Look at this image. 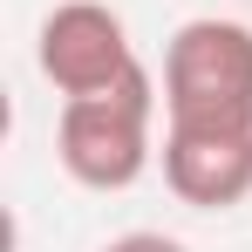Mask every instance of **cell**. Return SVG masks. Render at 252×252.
I'll list each match as a JSON object with an SVG mask.
<instances>
[{"label": "cell", "mask_w": 252, "mask_h": 252, "mask_svg": "<svg viewBox=\"0 0 252 252\" xmlns=\"http://www.w3.org/2000/svg\"><path fill=\"white\" fill-rule=\"evenodd\" d=\"M102 252H191V246L170 239V232H123V239H109Z\"/></svg>", "instance_id": "5"}, {"label": "cell", "mask_w": 252, "mask_h": 252, "mask_svg": "<svg viewBox=\"0 0 252 252\" xmlns=\"http://www.w3.org/2000/svg\"><path fill=\"white\" fill-rule=\"evenodd\" d=\"M150 136H157V75L136 62L116 89L62 102L55 157L82 191H129L150 170Z\"/></svg>", "instance_id": "1"}, {"label": "cell", "mask_w": 252, "mask_h": 252, "mask_svg": "<svg viewBox=\"0 0 252 252\" xmlns=\"http://www.w3.org/2000/svg\"><path fill=\"white\" fill-rule=\"evenodd\" d=\"M164 184L198 211L252 198V123H164Z\"/></svg>", "instance_id": "4"}, {"label": "cell", "mask_w": 252, "mask_h": 252, "mask_svg": "<svg viewBox=\"0 0 252 252\" xmlns=\"http://www.w3.org/2000/svg\"><path fill=\"white\" fill-rule=\"evenodd\" d=\"M34 62L55 82V95H102L136 68V41H129L123 14L109 0H62L48 7L41 34H34Z\"/></svg>", "instance_id": "3"}, {"label": "cell", "mask_w": 252, "mask_h": 252, "mask_svg": "<svg viewBox=\"0 0 252 252\" xmlns=\"http://www.w3.org/2000/svg\"><path fill=\"white\" fill-rule=\"evenodd\" d=\"M164 123H252V28L198 14L164 41Z\"/></svg>", "instance_id": "2"}]
</instances>
